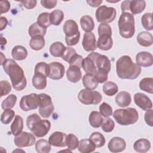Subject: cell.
Instances as JSON below:
<instances>
[{
    "label": "cell",
    "instance_id": "cell-18",
    "mask_svg": "<svg viewBox=\"0 0 153 153\" xmlns=\"http://www.w3.org/2000/svg\"><path fill=\"white\" fill-rule=\"evenodd\" d=\"M108 148L112 152H120L126 149V142L120 137H114L109 140L108 144Z\"/></svg>",
    "mask_w": 153,
    "mask_h": 153
},
{
    "label": "cell",
    "instance_id": "cell-52",
    "mask_svg": "<svg viewBox=\"0 0 153 153\" xmlns=\"http://www.w3.org/2000/svg\"><path fill=\"white\" fill-rule=\"evenodd\" d=\"M82 57L81 55H79L77 53H76L72 57V58L68 62V63L69 64V65L76 66L81 68L82 67Z\"/></svg>",
    "mask_w": 153,
    "mask_h": 153
},
{
    "label": "cell",
    "instance_id": "cell-36",
    "mask_svg": "<svg viewBox=\"0 0 153 153\" xmlns=\"http://www.w3.org/2000/svg\"><path fill=\"white\" fill-rule=\"evenodd\" d=\"M64 18V13L60 10H55L50 13V20L51 25L59 26Z\"/></svg>",
    "mask_w": 153,
    "mask_h": 153
},
{
    "label": "cell",
    "instance_id": "cell-27",
    "mask_svg": "<svg viewBox=\"0 0 153 153\" xmlns=\"http://www.w3.org/2000/svg\"><path fill=\"white\" fill-rule=\"evenodd\" d=\"M23 128V120L21 116L16 115L13 122L11 125V133L13 136L20 134Z\"/></svg>",
    "mask_w": 153,
    "mask_h": 153
},
{
    "label": "cell",
    "instance_id": "cell-53",
    "mask_svg": "<svg viewBox=\"0 0 153 153\" xmlns=\"http://www.w3.org/2000/svg\"><path fill=\"white\" fill-rule=\"evenodd\" d=\"M144 119L148 126L150 127L153 126V111L152 109L146 111L144 115Z\"/></svg>",
    "mask_w": 153,
    "mask_h": 153
},
{
    "label": "cell",
    "instance_id": "cell-20",
    "mask_svg": "<svg viewBox=\"0 0 153 153\" xmlns=\"http://www.w3.org/2000/svg\"><path fill=\"white\" fill-rule=\"evenodd\" d=\"M81 68L76 66L69 65L66 71V78L71 82L76 83L78 82L82 77Z\"/></svg>",
    "mask_w": 153,
    "mask_h": 153
},
{
    "label": "cell",
    "instance_id": "cell-3",
    "mask_svg": "<svg viewBox=\"0 0 153 153\" xmlns=\"http://www.w3.org/2000/svg\"><path fill=\"white\" fill-rule=\"evenodd\" d=\"M26 126L33 135L42 137L50 131L51 123L47 120H41L37 114H33L27 117Z\"/></svg>",
    "mask_w": 153,
    "mask_h": 153
},
{
    "label": "cell",
    "instance_id": "cell-48",
    "mask_svg": "<svg viewBox=\"0 0 153 153\" xmlns=\"http://www.w3.org/2000/svg\"><path fill=\"white\" fill-rule=\"evenodd\" d=\"M99 112L102 116L104 117H108L112 115V108L108 103L103 102L99 106Z\"/></svg>",
    "mask_w": 153,
    "mask_h": 153
},
{
    "label": "cell",
    "instance_id": "cell-33",
    "mask_svg": "<svg viewBox=\"0 0 153 153\" xmlns=\"http://www.w3.org/2000/svg\"><path fill=\"white\" fill-rule=\"evenodd\" d=\"M66 47L59 41L53 43L50 47V53L54 57H62L65 51Z\"/></svg>",
    "mask_w": 153,
    "mask_h": 153
},
{
    "label": "cell",
    "instance_id": "cell-9",
    "mask_svg": "<svg viewBox=\"0 0 153 153\" xmlns=\"http://www.w3.org/2000/svg\"><path fill=\"white\" fill-rule=\"evenodd\" d=\"M39 113L43 118H48L53 112L54 107L51 97L45 93L39 94Z\"/></svg>",
    "mask_w": 153,
    "mask_h": 153
},
{
    "label": "cell",
    "instance_id": "cell-35",
    "mask_svg": "<svg viewBox=\"0 0 153 153\" xmlns=\"http://www.w3.org/2000/svg\"><path fill=\"white\" fill-rule=\"evenodd\" d=\"M47 29L44 28L39 26L36 22L32 24L28 29V33L29 36L32 38L35 36L41 35V36H44L46 33Z\"/></svg>",
    "mask_w": 153,
    "mask_h": 153
},
{
    "label": "cell",
    "instance_id": "cell-4",
    "mask_svg": "<svg viewBox=\"0 0 153 153\" xmlns=\"http://www.w3.org/2000/svg\"><path fill=\"white\" fill-rule=\"evenodd\" d=\"M118 26L120 35L126 39L131 38L135 32L134 18L129 12L122 13L118 21Z\"/></svg>",
    "mask_w": 153,
    "mask_h": 153
},
{
    "label": "cell",
    "instance_id": "cell-30",
    "mask_svg": "<svg viewBox=\"0 0 153 153\" xmlns=\"http://www.w3.org/2000/svg\"><path fill=\"white\" fill-rule=\"evenodd\" d=\"M146 7L145 1H130L129 10L133 15L141 13Z\"/></svg>",
    "mask_w": 153,
    "mask_h": 153
},
{
    "label": "cell",
    "instance_id": "cell-46",
    "mask_svg": "<svg viewBox=\"0 0 153 153\" xmlns=\"http://www.w3.org/2000/svg\"><path fill=\"white\" fill-rule=\"evenodd\" d=\"M15 116V112L11 109H6L2 113L1 121L4 124H8Z\"/></svg>",
    "mask_w": 153,
    "mask_h": 153
},
{
    "label": "cell",
    "instance_id": "cell-2",
    "mask_svg": "<svg viewBox=\"0 0 153 153\" xmlns=\"http://www.w3.org/2000/svg\"><path fill=\"white\" fill-rule=\"evenodd\" d=\"M141 71L140 66L133 63L128 56H121L116 62L117 74L121 79H136L140 74Z\"/></svg>",
    "mask_w": 153,
    "mask_h": 153
},
{
    "label": "cell",
    "instance_id": "cell-57",
    "mask_svg": "<svg viewBox=\"0 0 153 153\" xmlns=\"http://www.w3.org/2000/svg\"><path fill=\"white\" fill-rule=\"evenodd\" d=\"M129 4L130 1H124L122 2L121 5L122 13L128 12V11H129Z\"/></svg>",
    "mask_w": 153,
    "mask_h": 153
},
{
    "label": "cell",
    "instance_id": "cell-41",
    "mask_svg": "<svg viewBox=\"0 0 153 153\" xmlns=\"http://www.w3.org/2000/svg\"><path fill=\"white\" fill-rule=\"evenodd\" d=\"M141 22L143 27L147 30H152L153 29L152 14L151 13H146L142 16Z\"/></svg>",
    "mask_w": 153,
    "mask_h": 153
},
{
    "label": "cell",
    "instance_id": "cell-14",
    "mask_svg": "<svg viewBox=\"0 0 153 153\" xmlns=\"http://www.w3.org/2000/svg\"><path fill=\"white\" fill-rule=\"evenodd\" d=\"M134 102L135 104L143 111H148L152 108L151 100L142 93H137L134 95Z\"/></svg>",
    "mask_w": 153,
    "mask_h": 153
},
{
    "label": "cell",
    "instance_id": "cell-11",
    "mask_svg": "<svg viewBox=\"0 0 153 153\" xmlns=\"http://www.w3.org/2000/svg\"><path fill=\"white\" fill-rule=\"evenodd\" d=\"M87 56L91 58L95 63L97 70H103L109 73L111 70V61L109 58L103 54L98 53H90Z\"/></svg>",
    "mask_w": 153,
    "mask_h": 153
},
{
    "label": "cell",
    "instance_id": "cell-25",
    "mask_svg": "<svg viewBox=\"0 0 153 153\" xmlns=\"http://www.w3.org/2000/svg\"><path fill=\"white\" fill-rule=\"evenodd\" d=\"M33 86L37 90H43L47 87V76L40 74H34L32 79Z\"/></svg>",
    "mask_w": 153,
    "mask_h": 153
},
{
    "label": "cell",
    "instance_id": "cell-15",
    "mask_svg": "<svg viewBox=\"0 0 153 153\" xmlns=\"http://www.w3.org/2000/svg\"><path fill=\"white\" fill-rule=\"evenodd\" d=\"M82 45L85 51L91 52L97 48V42L94 34L92 32H85L83 36Z\"/></svg>",
    "mask_w": 153,
    "mask_h": 153
},
{
    "label": "cell",
    "instance_id": "cell-19",
    "mask_svg": "<svg viewBox=\"0 0 153 153\" xmlns=\"http://www.w3.org/2000/svg\"><path fill=\"white\" fill-rule=\"evenodd\" d=\"M136 62L139 66L150 67L153 65L152 54L147 51L139 52L136 54Z\"/></svg>",
    "mask_w": 153,
    "mask_h": 153
},
{
    "label": "cell",
    "instance_id": "cell-50",
    "mask_svg": "<svg viewBox=\"0 0 153 153\" xmlns=\"http://www.w3.org/2000/svg\"><path fill=\"white\" fill-rule=\"evenodd\" d=\"M11 91V86L7 80L1 81V97L6 96Z\"/></svg>",
    "mask_w": 153,
    "mask_h": 153
},
{
    "label": "cell",
    "instance_id": "cell-34",
    "mask_svg": "<svg viewBox=\"0 0 153 153\" xmlns=\"http://www.w3.org/2000/svg\"><path fill=\"white\" fill-rule=\"evenodd\" d=\"M103 118L100 113L98 111H91L89 115L88 121L90 126L94 128H99L100 127L103 121Z\"/></svg>",
    "mask_w": 153,
    "mask_h": 153
},
{
    "label": "cell",
    "instance_id": "cell-59",
    "mask_svg": "<svg viewBox=\"0 0 153 153\" xmlns=\"http://www.w3.org/2000/svg\"><path fill=\"white\" fill-rule=\"evenodd\" d=\"M88 5L92 7H97L102 2V0H93V1H86Z\"/></svg>",
    "mask_w": 153,
    "mask_h": 153
},
{
    "label": "cell",
    "instance_id": "cell-40",
    "mask_svg": "<svg viewBox=\"0 0 153 153\" xmlns=\"http://www.w3.org/2000/svg\"><path fill=\"white\" fill-rule=\"evenodd\" d=\"M89 139L94 143L96 148L102 147L104 146L106 142L104 136L98 131H95L91 133Z\"/></svg>",
    "mask_w": 153,
    "mask_h": 153
},
{
    "label": "cell",
    "instance_id": "cell-8",
    "mask_svg": "<svg viewBox=\"0 0 153 153\" xmlns=\"http://www.w3.org/2000/svg\"><path fill=\"white\" fill-rule=\"evenodd\" d=\"M117 11L114 7H108L106 5L99 7L96 11L95 16L98 22L101 23H109L114 20Z\"/></svg>",
    "mask_w": 153,
    "mask_h": 153
},
{
    "label": "cell",
    "instance_id": "cell-22",
    "mask_svg": "<svg viewBox=\"0 0 153 153\" xmlns=\"http://www.w3.org/2000/svg\"><path fill=\"white\" fill-rule=\"evenodd\" d=\"M137 41L139 45L142 47H148L153 44L152 35L146 31L140 32L137 36Z\"/></svg>",
    "mask_w": 153,
    "mask_h": 153
},
{
    "label": "cell",
    "instance_id": "cell-39",
    "mask_svg": "<svg viewBox=\"0 0 153 153\" xmlns=\"http://www.w3.org/2000/svg\"><path fill=\"white\" fill-rule=\"evenodd\" d=\"M139 88L140 90L149 93H153V78H144L142 79L139 82Z\"/></svg>",
    "mask_w": 153,
    "mask_h": 153
},
{
    "label": "cell",
    "instance_id": "cell-12",
    "mask_svg": "<svg viewBox=\"0 0 153 153\" xmlns=\"http://www.w3.org/2000/svg\"><path fill=\"white\" fill-rule=\"evenodd\" d=\"M35 141L36 139L33 134L26 131H22L16 136L14 139L15 145L19 148L31 146L35 143Z\"/></svg>",
    "mask_w": 153,
    "mask_h": 153
},
{
    "label": "cell",
    "instance_id": "cell-21",
    "mask_svg": "<svg viewBox=\"0 0 153 153\" xmlns=\"http://www.w3.org/2000/svg\"><path fill=\"white\" fill-rule=\"evenodd\" d=\"M115 100L117 105L121 108L127 107L131 102L130 94L126 91H122L118 93Z\"/></svg>",
    "mask_w": 153,
    "mask_h": 153
},
{
    "label": "cell",
    "instance_id": "cell-32",
    "mask_svg": "<svg viewBox=\"0 0 153 153\" xmlns=\"http://www.w3.org/2000/svg\"><path fill=\"white\" fill-rule=\"evenodd\" d=\"M82 68L86 74L94 75L97 72V68L94 62L88 56L85 59H83L82 62Z\"/></svg>",
    "mask_w": 153,
    "mask_h": 153
},
{
    "label": "cell",
    "instance_id": "cell-43",
    "mask_svg": "<svg viewBox=\"0 0 153 153\" xmlns=\"http://www.w3.org/2000/svg\"><path fill=\"white\" fill-rule=\"evenodd\" d=\"M36 23L41 27L47 29L51 25L50 20V13L44 12L39 14L38 16Z\"/></svg>",
    "mask_w": 153,
    "mask_h": 153
},
{
    "label": "cell",
    "instance_id": "cell-10",
    "mask_svg": "<svg viewBox=\"0 0 153 153\" xmlns=\"http://www.w3.org/2000/svg\"><path fill=\"white\" fill-rule=\"evenodd\" d=\"M39 103V94L30 93L23 96L20 101V108L24 111H29L38 108Z\"/></svg>",
    "mask_w": 153,
    "mask_h": 153
},
{
    "label": "cell",
    "instance_id": "cell-42",
    "mask_svg": "<svg viewBox=\"0 0 153 153\" xmlns=\"http://www.w3.org/2000/svg\"><path fill=\"white\" fill-rule=\"evenodd\" d=\"M66 146L70 151L75 150L78 148L79 140L78 137L74 134L69 133L66 136Z\"/></svg>",
    "mask_w": 153,
    "mask_h": 153
},
{
    "label": "cell",
    "instance_id": "cell-5",
    "mask_svg": "<svg viewBox=\"0 0 153 153\" xmlns=\"http://www.w3.org/2000/svg\"><path fill=\"white\" fill-rule=\"evenodd\" d=\"M117 123L121 126H128L136 123L139 118L137 110L133 108L117 109L112 114Z\"/></svg>",
    "mask_w": 153,
    "mask_h": 153
},
{
    "label": "cell",
    "instance_id": "cell-56",
    "mask_svg": "<svg viewBox=\"0 0 153 153\" xmlns=\"http://www.w3.org/2000/svg\"><path fill=\"white\" fill-rule=\"evenodd\" d=\"M1 14L8 12L10 9V3L7 0H3L0 1Z\"/></svg>",
    "mask_w": 153,
    "mask_h": 153
},
{
    "label": "cell",
    "instance_id": "cell-17",
    "mask_svg": "<svg viewBox=\"0 0 153 153\" xmlns=\"http://www.w3.org/2000/svg\"><path fill=\"white\" fill-rule=\"evenodd\" d=\"M66 134L61 131L53 132L48 138V142L51 146L56 147H65Z\"/></svg>",
    "mask_w": 153,
    "mask_h": 153
},
{
    "label": "cell",
    "instance_id": "cell-26",
    "mask_svg": "<svg viewBox=\"0 0 153 153\" xmlns=\"http://www.w3.org/2000/svg\"><path fill=\"white\" fill-rule=\"evenodd\" d=\"M11 56L16 60H23L27 57V51L22 45H16L12 49Z\"/></svg>",
    "mask_w": 153,
    "mask_h": 153
},
{
    "label": "cell",
    "instance_id": "cell-16",
    "mask_svg": "<svg viewBox=\"0 0 153 153\" xmlns=\"http://www.w3.org/2000/svg\"><path fill=\"white\" fill-rule=\"evenodd\" d=\"M63 30L65 33V38H70L80 35L78 25L73 20H66L63 25Z\"/></svg>",
    "mask_w": 153,
    "mask_h": 153
},
{
    "label": "cell",
    "instance_id": "cell-51",
    "mask_svg": "<svg viewBox=\"0 0 153 153\" xmlns=\"http://www.w3.org/2000/svg\"><path fill=\"white\" fill-rule=\"evenodd\" d=\"M76 53L75 49L71 47H66L65 51L63 54V56L61 57L62 59H63L65 61L68 62L70 60V59L72 58V57Z\"/></svg>",
    "mask_w": 153,
    "mask_h": 153
},
{
    "label": "cell",
    "instance_id": "cell-13",
    "mask_svg": "<svg viewBox=\"0 0 153 153\" xmlns=\"http://www.w3.org/2000/svg\"><path fill=\"white\" fill-rule=\"evenodd\" d=\"M50 72L48 77L53 80H59L63 78L65 69L64 65L57 62H53L48 64Z\"/></svg>",
    "mask_w": 153,
    "mask_h": 153
},
{
    "label": "cell",
    "instance_id": "cell-37",
    "mask_svg": "<svg viewBox=\"0 0 153 153\" xmlns=\"http://www.w3.org/2000/svg\"><path fill=\"white\" fill-rule=\"evenodd\" d=\"M118 91V87L116 83L112 81H107L103 85V93L108 96H112L115 95Z\"/></svg>",
    "mask_w": 153,
    "mask_h": 153
},
{
    "label": "cell",
    "instance_id": "cell-29",
    "mask_svg": "<svg viewBox=\"0 0 153 153\" xmlns=\"http://www.w3.org/2000/svg\"><path fill=\"white\" fill-rule=\"evenodd\" d=\"M82 84L85 88L89 90H94L98 85V82L96 81L94 75L90 74H85L82 76Z\"/></svg>",
    "mask_w": 153,
    "mask_h": 153
},
{
    "label": "cell",
    "instance_id": "cell-6",
    "mask_svg": "<svg viewBox=\"0 0 153 153\" xmlns=\"http://www.w3.org/2000/svg\"><path fill=\"white\" fill-rule=\"evenodd\" d=\"M99 38L97 47L102 50L108 51L113 45V40L111 37L112 30L111 26L106 23H101L98 27Z\"/></svg>",
    "mask_w": 153,
    "mask_h": 153
},
{
    "label": "cell",
    "instance_id": "cell-54",
    "mask_svg": "<svg viewBox=\"0 0 153 153\" xmlns=\"http://www.w3.org/2000/svg\"><path fill=\"white\" fill-rule=\"evenodd\" d=\"M41 5L47 9H51L56 7L57 4L56 0H41Z\"/></svg>",
    "mask_w": 153,
    "mask_h": 153
},
{
    "label": "cell",
    "instance_id": "cell-55",
    "mask_svg": "<svg viewBox=\"0 0 153 153\" xmlns=\"http://www.w3.org/2000/svg\"><path fill=\"white\" fill-rule=\"evenodd\" d=\"M23 6L25 7L26 9H32L35 7L37 4V1L36 0H27V1H20Z\"/></svg>",
    "mask_w": 153,
    "mask_h": 153
},
{
    "label": "cell",
    "instance_id": "cell-23",
    "mask_svg": "<svg viewBox=\"0 0 153 153\" xmlns=\"http://www.w3.org/2000/svg\"><path fill=\"white\" fill-rule=\"evenodd\" d=\"M96 147L90 139H81L79 141L78 149L81 153H89L94 151Z\"/></svg>",
    "mask_w": 153,
    "mask_h": 153
},
{
    "label": "cell",
    "instance_id": "cell-44",
    "mask_svg": "<svg viewBox=\"0 0 153 153\" xmlns=\"http://www.w3.org/2000/svg\"><path fill=\"white\" fill-rule=\"evenodd\" d=\"M16 101V96L13 94H10L5 99L2 101V102L1 103V107L4 110L11 109L15 106Z\"/></svg>",
    "mask_w": 153,
    "mask_h": 153
},
{
    "label": "cell",
    "instance_id": "cell-1",
    "mask_svg": "<svg viewBox=\"0 0 153 153\" xmlns=\"http://www.w3.org/2000/svg\"><path fill=\"white\" fill-rule=\"evenodd\" d=\"M5 73L10 76L12 86L17 91H22L27 84L23 69L11 59H7L1 65Z\"/></svg>",
    "mask_w": 153,
    "mask_h": 153
},
{
    "label": "cell",
    "instance_id": "cell-58",
    "mask_svg": "<svg viewBox=\"0 0 153 153\" xmlns=\"http://www.w3.org/2000/svg\"><path fill=\"white\" fill-rule=\"evenodd\" d=\"M0 22H1L0 30L2 31L7 27V26L8 25V20L5 17L1 16L0 18Z\"/></svg>",
    "mask_w": 153,
    "mask_h": 153
},
{
    "label": "cell",
    "instance_id": "cell-49",
    "mask_svg": "<svg viewBox=\"0 0 153 153\" xmlns=\"http://www.w3.org/2000/svg\"><path fill=\"white\" fill-rule=\"evenodd\" d=\"M98 83H103L108 80V73L103 70H97V72L94 75Z\"/></svg>",
    "mask_w": 153,
    "mask_h": 153
},
{
    "label": "cell",
    "instance_id": "cell-47",
    "mask_svg": "<svg viewBox=\"0 0 153 153\" xmlns=\"http://www.w3.org/2000/svg\"><path fill=\"white\" fill-rule=\"evenodd\" d=\"M100 126L103 131L106 133H109L113 131L115 127V123L111 118H109L108 117H105V118L103 119Z\"/></svg>",
    "mask_w": 153,
    "mask_h": 153
},
{
    "label": "cell",
    "instance_id": "cell-28",
    "mask_svg": "<svg viewBox=\"0 0 153 153\" xmlns=\"http://www.w3.org/2000/svg\"><path fill=\"white\" fill-rule=\"evenodd\" d=\"M80 25L82 29L85 32H91L94 27V23L93 18L88 15L83 16L81 17Z\"/></svg>",
    "mask_w": 153,
    "mask_h": 153
},
{
    "label": "cell",
    "instance_id": "cell-45",
    "mask_svg": "<svg viewBox=\"0 0 153 153\" xmlns=\"http://www.w3.org/2000/svg\"><path fill=\"white\" fill-rule=\"evenodd\" d=\"M50 72L49 65L45 62H39L38 63L35 67L34 74H40L45 75L47 77H48Z\"/></svg>",
    "mask_w": 153,
    "mask_h": 153
},
{
    "label": "cell",
    "instance_id": "cell-31",
    "mask_svg": "<svg viewBox=\"0 0 153 153\" xmlns=\"http://www.w3.org/2000/svg\"><path fill=\"white\" fill-rule=\"evenodd\" d=\"M29 46L32 50L35 51L42 50L45 46V39L44 36L38 35L32 37L29 41Z\"/></svg>",
    "mask_w": 153,
    "mask_h": 153
},
{
    "label": "cell",
    "instance_id": "cell-7",
    "mask_svg": "<svg viewBox=\"0 0 153 153\" xmlns=\"http://www.w3.org/2000/svg\"><path fill=\"white\" fill-rule=\"evenodd\" d=\"M78 99L81 103L86 105H97L101 102L102 97L97 91L84 88L79 92Z\"/></svg>",
    "mask_w": 153,
    "mask_h": 153
},
{
    "label": "cell",
    "instance_id": "cell-24",
    "mask_svg": "<svg viewBox=\"0 0 153 153\" xmlns=\"http://www.w3.org/2000/svg\"><path fill=\"white\" fill-rule=\"evenodd\" d=\"M133 148L137 152L145 153L151 148V142L145 138L139 139L134 143Z\"/></svg>",
    "mask_w": 153,
    "mask_h": 153
},
{
    "label": "cell",
    "instance_id": "cell-38",
    "mask_svg": "<svg viewBox=\"0 0 153 153\" xmlns=\"http://www.w3.org/2000/svg\"><path fill=\"white\" fill-rule=\"evenodd\" d=\"M51 145L45 139H39L35 143V149L38 153H48L51 150Z\"/></svg>",
    "mask_w": 153,
    "mask_h": 153
}]
</instances>
